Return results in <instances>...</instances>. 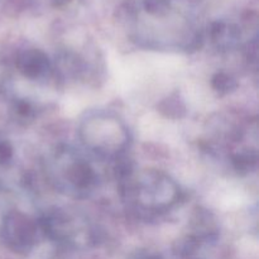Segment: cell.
<instances>
[{"instance_id": "8fae6325", "label": "cell", "mask_w": 259, "mask_h": 259, "mask_svg": "<svg viewBox=\"0 0 259 259\" xmlns=\"http://www.w3.org/2000/svg\"><path fill=\"white\" fill-rule=\"evenodd\" d=\"M13 148L8 142H0V163H7L12 159Z\"/></svg>"}, {"instance_id": "52a82bcc", "label": "cell", "mask_w": 259, "mask_h": 259, "mask_svg": "<svg viewBox=\"0 0 259 259\" xmlns=\"http://www.w3.org/2000/svg\"><path fill=\"white\" fill-rule=\"evenodd\" d=\"M232 163L239 174H249L257 168L258 156L255 151H244L233 156Z\"/></svg>"}, {"instance_id": "277c9868", "label": "cell", "mask_w": 259, "mask_h": 259, "mask_svg": "<svg viewBox=\"0 0 259 259\" xmlns=\"http://www.w3.org/2000/svg\"><path fill=\"white\" fill-rule=\"evenodd\" d=\"M37 223L20 211L10 212L3 223L5 243L15 252H29L37 242Z\"/></svg>"}, {"instance_id": "7c38bea8", "label": "cell", "mask_w": 259, "mask_h": 259, "mask_svg": "<svg viewBox=\"0 0 259 259\" xmlns=\"http://www.w3.org/2000/svg\"><path fill=\"white\" fill-rule=\"evenodd\" d=\"M67 2H70V0H56V3H57L58 5H63V4H66Z\"/></svg>"}, {"instance_id": "9c48e42d", "label": "cell", "mask_w": 259, "mask_h": 259, "mask_svg": "<svg viewBox=\"0 0 259 259\" xmlns=\"http://www.w3.org/2000/svg\"><path fill=\"white\" fill-rule=\"evenodd\" d=\"M159 109L169 118H181L185 114V105L179 98H168L159 105Z\"/></svg>"}, {"instance_id": "5b68a950", "label": "cell", "mask_w": 259, "mask_h": 259, "mask_svg": "<svg viewBox=\"0 0 259 259\" xmlns=\"http://www.w3.org/2000/svg\"><path fill=\"white\" fill-rule=\"evenodd\" d=\"M17 66L19 72L29 80H38L52 70V63L45 52L39 50H27L18 57Z\"/></svg>"}, {"instance_id": "3957f363", "label": "cell", "mask_w": 259, "mask_h": 259, "mask_svg": "<svg viewBox=\"0 0 259 259\" xmlns=\"http://www.w3.org/2000/svg\"><path fill=\"white\" fill-rule=\"evenodd\" d=\"M55 161L53 180L61 191L75 196H85L93 191L98 176L88 161L67 148L58 151Z\"/></svg>"}, {"instance_id": "30bf717a", "label": "cell", "mask_w": 259, "mask_h": 259, "mask_svg": "<svg viewBox=\"0 0 259 259\" xmlns=\"http://www.w3.org/2000/svg\"><path fill=\"white\" fill-rule=\"evenodd\" d=\"M15 109H17V110H15L17 114L22 119H30L33 116V113H34V109H33L32 104L27 100L18 101Z\"/></svg>"}, {"instance_id": "7a4b0ae2", "label": "cell", "mask_w": 259, "mask_h": 259, "mask_svg": "<svg viewBox=\"0 0 259 259\" xmlns=\"http://www.w3.org/2000/svg\"><path fill=\"white\" fill-rule=\"evenodd\" d=\"M80 136L83 144L101 157H119L126 149L129 133L123 121L110 113H91L82 120Z\"/></svg>"}, {"instance_id": "ba28073f", "label": "cell", "mask_w": 259, "mask_h": 259, "mask_svg": "<svg viewBox=\"0 0 259 259\" xmlns=\"http://www.w3.org/2000/svg\"><path fill=\"white\" fill-rule=\"evenodd\" d=\"M211 86L220 95L233 93L238 88V82L232 75L227 72H217L211 77Z\"/></svg>"}, {"instance_id": "6da1fadb", "label": "cell", "mask_w": 259, "mask_h": 259, "mask_svg": "<svg viewBox=\"0 0 259 259\" xmlns=\"http://www.w3.org/2000/svg\"><path fill=\"white\" fill-rule=\"evenodd\" d=\"M123 192L133 196L144 210L151 212H164L180 201L181 191L174 180L159 171H143L134 177V174L120 182Z\"/></svg>"}, {"instance_id": "8992f818", "label": "cell", "mask_w": 259, "mask_h": 259, "mask_svg": "<svg viewBox=\"0 0 259 259\" xmlns=\"http://www.w3.org/2000/svg\"><path fill=\"white\" fill-rule=\"evenodd\" d=\"M211 35L217 47L222 48V50L233 48L238 40V30L230 25L228 27L223 23H217L212 27Z\"/></svg>"}]
</instances>
